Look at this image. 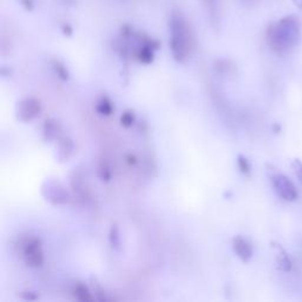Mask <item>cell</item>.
<instances>
[{
    "label": "cell",
    "instance_id": "4fadbf2b",
    "mask_svg": "<svg viewBox=\"0 0 302 302\" xmlns=\"http://www.w3.org/2000/svg\"><path fill=\"white\" fill-rule=\"evenodd\" d=\"M97 175H98V177L103 182L111 181V177H113V170H111L109 163H107L105 159L100 161L98 163V166H97Z\"/></svg>",
    "mask_w": 302,
    "mask_h": 302
},
{
    "label": "cell",
    "instance_id": "7a4b0ae2",
    "mask_svg": "<svg viewBox=\"0 0 302 302\" xmlns=\"http://www.w3.org/2000/svg\"><path fill=\"white\" fill-rule=\"evenodd\" d=\"M169 45L174 59L183 63L193 48V38L189 25L180 11L171 12L169 18Z\"/></svg>",
    "mask_w": 302,
    "mask_h": 302
},
{
    "label": "cell",
    "instance_id": "ba28073f",
    "mask_svg": "<svg viewBox=\"0 0 302 302\" xmlns=\"http://www.w3.org/2000/svg\"><path fill=\"white\" fill-rule=\"evenodd\" d=\"M44 136L45 140L48 142H53L56 140L61 139L62 126L59 124L58 121H56L54 118H47L45 123H44Z\"/></svg>",
    "mask_w": 302,
    "mask_h": 302
},
{
    "label": "cell",
    "instance_id": "8fae6325",
    "mask_svg": "<svg viewBox=\"0 0 302 302\" xmlns=\"http://www.w3.org/2000/svg\"><path fill=\"white\" fill-rule=\"evenodd\" d=\"M72 294L77 300L81 302H91L95 299V295H92L90 289L84 285L83 282H76L72 288Z\"/></svg>",
    "mask_w": 302,
    "mask_h": 302
},
{
    "label": "cell",
    "instance_id": "2e32d148",
    "mask_svg": "<svg viewBox=\"0 0 302 302\" xmlns=\"http://www.w3.org/2000/svg\"><path fill=\"white\" fill-rule=\"evenodd\" d=\"M135 121H136V116L132 110H125L124 113L122 114L121 124L122 126H124V128H130V126H132Z\"/></svg>",
    "mask_w": 302,
    "mask_h": 302
},
{
    "label": "cell",
    "instance_id": "6da1fadb",
    "mask_svg": "<svg viewBox=\"0 0 302 302\" xmlns=\"http://www.w3.org/2000/svg\"><path fill=\"white\" fill-rule=\"evenodd\" d=\"M301 39V24L295 16L283 17L267 30L269 46L278 53H286L295 47Z\"/></svg>",
    "mask_w": 302,
    "mask_h": 302
},
{
    "label": "cell",
    "instance_id": "5bb4252c",
    "mask_svg": "<svg viewBox=\"0 0 302 302\" xmlns=\"http://www.w3.org/2000/svg\"><path fill=\"white\" fill-rule=\"evenodd\" d=\"M109 240H110L111 247L116 249V251H119V247H121V236H119V229L116 223H114L113 227H111Z\"/></svg>",
    "mask_w": 302,
    "mask_h": 302
},
{
    "label": "cell",
    "instance_id": "52a82bcc",
    "mask_svg": "<svg viewBox=\"0 0 302 302\" xmlns=\"http://www.w3.org/2000/svg\"><path fill=\"white\" fill-rule=\"evenodd\" d=\"M233 249L238 259H241L243 262H248L254 254L252 244L242 236H235L233 238Z\"/></svg>",
    "mask_w": 302,
    "mask_h": 302
},
{
    "label": "cell",
    "instance_id": "9a60e30c",
    "mask_svg": "<svg viewBox=\"0 0 302 302\" xmlns=\"http://www.w3.org/2000/svg\"><path fill=\"white\" fill-rule=\"evenodd\" d=\"M52 68H53L54 72L57 73V76L61 78L62 80H69L70 72L63 63L59 61H53V63H52Z\"/></svg>",
    "mask_w": 302,
    "mask_h": 302
},
{
    "label": "cell",
    "instance_id": "3957f363",
    "mask_svg": "<svg viewBox=\"0 0 302 302\" xmlns=\"http://www.w3.org/2000/svg\"><path fill=\"white\" fill-rule=\"evenodd\" d=\"M24 262L30 268H40L44 264L43 243L38 236H30L21 243Z\"/></svg>",
    "mask_w": 302,
    "mask_h": 302
},
{
    "label": "cell",
    "instance_id": "9c48e42d",
    "mask_svg": "<svg viewBox=\"0 0 302 302\" xmlns=\"http://www.w3.org/2000/svg\"><path fill=\"white\" fill-rule=\"evenodd\" d=\"M273 248L277 249V264L278 268L282 271H290L292 269V261H290L287 252L277 242H271Z\"/></svg>",
    "mask_w": 302,
    "mask_h": 302
},
{
    "label": "cell",
    "instance_id": "603a6c76",
    "mask_svg": "<svg viewBox=\"0 0 302 302\" xmlns=\"http://www.w3.org/2000/svg\"><path fill=\"white\" fill-rule=\"evenodd\" d=\"M274 132L275 133H279L280 132V130H281V128H280V125L279 124H274Z\"/></svg>",
    "mask_w": 302,
    "mask_h": 302
},
{
    "label": "cell",
    "instance_id": "ac0fdd59",
    "mask_svg": "<svg viewBox=\"0 0 302 302\" xmlns=\"http://www.w3.org/2000/svg\"><path fill=\"white\" fill-rule=\"evenodd\" d=\"M237 167L242 174H244V175L251 174L252 166H251V163H249L248 158L244 157V156H242V155L237 156Z\"/></svg>",
    "mask_w": 302,
    "mask_h": 302
},
{
    "label": "cell",
    "instance_id": "5b68a950",
    "mask_svg": "<svg viewBox=\"0 0 302 302\" xmlns=\"http://www.w3.org/2000/svg\"><path fill=\"white\" fill-rule=\"evenodd\" d=\"M271 183L274 189L285 201L293 202L297 199V190L292 181L286 175L275 173L271 175Z\"/></svg>",
    "mask_w": 302,
    "mask_h": 302
},
{
    "label": "cell",
    "instance_id": "30bf717a",
    "mask_svg": "<svg viewBox=\"0 0 302 302\" xmlns=\"http://www.w3.org/2000/svg\"><path fill=\"white\" fill-rule=\"evenodd\" d=\"M58 141V159L61 162H64L66 159H69L71 157V155L73 154L74 144L72 140H70L69 137H62V139H59Z\"/></svg>",
    "mask_w": 302,
    "mask_h": 302
},
{
    "label": "cell",
    "instance_id": "e0dca14e",
    "mask_svg": "<svg viewBox=\"0 0 302 302\" xmlns=\"http://www.w3.org/2000/svg\"><path fill=\"white\" fill-rule=\"evenodd\" d=\"M91 286L93 289V295H95V299L98 301H106V296H105V292L102 288V286L97 282V280L91 279Z\"/></svg>",
    "mask_w": 302,
    "mask_h": 302
},
{
    "label": "cell",
    "instance_id": "7c38bea8",
    "mask_svg": "<svg viewBox=\"0 0 302 302\" xmlns=\"http://www.w3.org/2000/svg\"><path fill=\"white\" fill-rule=\"evenodd\" d=\"M114 110V104L106 96L100 97L96 104V111L99 115H102V116H110V115H113Z\"/></svg>",
    "mask_w": 302,
    "mask_h": 302
},
{
    "label": "cell",
    "instance_id": "7402d4cb",
    "mask_svg": "<svg viewBox=\"0 0 302 302\" xmlns=\"http://www.w3.org/2000/svg\"><path fill=\"white\" fill-rule=\"evenodd\" d=\"M125 159H126V162L130 164V166H135V164L137 163V158L133 155H128Z\"/></svg>",
    "mask_w": 302,
    "mask_h": 302
},
{
    "label": "cell",
    "instance_id": "277c9868",
    "mask_svg": "<svg viewBox=\"0 0 302 302\" xmlns=\"http://www.w3.org/2000/svg\"><path fill=\"white\" fill-rule=\"evenodd\" d=\"M42 194L51 204L61 206V204L69 203L70 196L68 190L61 182L54 180H47L42 185Z\"/></svg>",
    "mask_w": 302,
    "mask_h": 302
},
{
    "label": "cell",
    "instance_id": "44dd1931",
    "mask_svg": "<svg viewBox=\"0 0 302 302\" xmlns=\"http://www.w3.org/2000/svg\"><path fill=\"white\" fill-rule=\"evenodd\" d=\"M21 297L24 300H30V301H35L39 299V295H37L36 293L33 292H23L21 293Z\"/></svg>",
    "mask_w": 302,
    "mask_h": 302
},
{
    "label": "cell",
    "instance_id": "ffe728a7",
    "mask_svg": "<svg viewBox=\"0 0 302 302\" xmlns=\"http://www.w3.org/2000/svg\"><path fill=\"white\" fill-rule=\"evenodd\" d=\"M202 2L208 6V9H209V11L211 13L216 12V11H217L219 0H202Z\"/></svg>",
    "mask_w": 302,
    "mask_h": 302
},
{
    "label": "cell",
    "instance_id": "d6986e66",
    "mask_svg": "<svg viewBox=\"0 0 302 302\" xmlns=\"http://www.w3.org/2000/svg\"><path fill=\"white\" fill-rule=\"evenodd\" d=\"M292 168L294 170V173H295L296 177L299 178L300 183L302 184V162L300 159H294L293 163H292Z\"/></svg>",
    "mask_w": 302,
    "mask_h": 302
},
{
    "label": "cell",
    "instance_id": "8992f818",
    "mask_svg": "<svg viewBox=\"0 0 302 302\" xmlns=\"http://www.w3.org/2000/svg\"><path fill=\"white\" fill-rule=\"evenodd\" d=\"M42 110V104L36 98H25L17 105V118L20 122H30Z\"/></svg>",
    "mask_w": 302,
    "mask_h": 302
}]
</instances>
